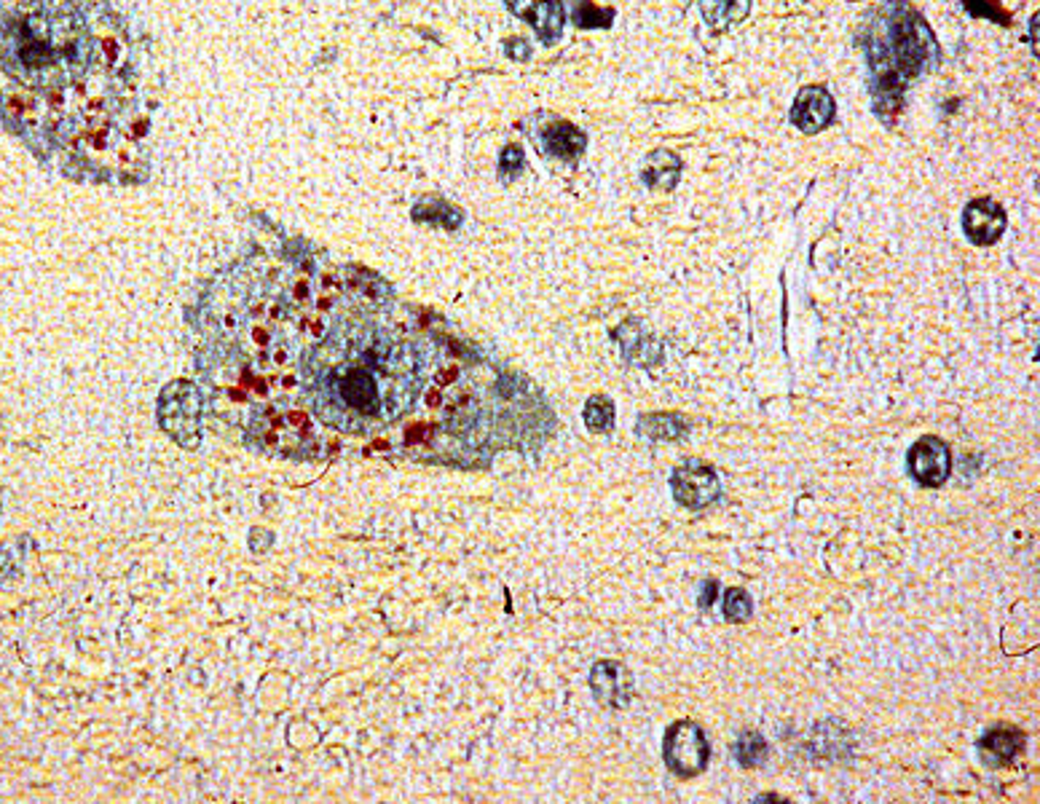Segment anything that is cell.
<instances>
[{
	"mask_svg": "<svg viewBox=\"0 0 1040 804\" xmlns=\"http://www.w3.org/2000/svg\"><path fill=\"white\" fill-rule=\"evenodd\" d=\"M837 102L826 87H802L794 97L792 121L799 132L815 134L835 124Z\"/></svg>",
	"mask_w": 1040,
	"mask_h": 804,
	"instance_id": "obj_7",
	"label": "cell"
},
{
	"mask_svg": "<svg viewBox=\"0 0 1040 804\" xmlns=\"http://www.w3.org/2000/svg\"><path fill=\"white\" fill-rule=\"evenodd\" d=\"M590 692L606 708H628L634 700V673L617 660H599L590 670Z\"/></svg>",
	"mask_w": 1040,
	"mask_h": 804,
	"instance_id": "obj_6",
	"label": "cell"
},
{
	"mask_svg": "<svg viewBox=\"0 0 1040 804\" xmlns=\"http://www.w3.org/2000/svg\"><path fill=\"white\" fill-rule=\"evenodd\" d=\"M427 405H429V407L440 405V389H432V392L427 394Z\"/></svg>",
	"mask_w": 1040,
	"mask_h": 804,
	"instance_id": "obj_24",
	"label": "cell"
},
{
	"mask_svg": "<svg viewBox=\"0 0 1040 804\" xmlns=\"http://www.w3.org/2000/svg\"><path fill=\"white\" fill-rule=\"evenodd\" d=\"M582 418H585V426L593 435H610L614 429V402L606 394H593L585 402Z\"/></svg>",
	"mask_w": 1040,
	"mask_h": 804,
	"instance_id": "obj_17",
	"label": "cell"
},
{
	"mask_svg": "<svg viewBox=\"0 0 1040 804\" xmlns=\"http://www.w3.org/2000/svg\"><path fill=\"white\" fill-rule=\"evenodd\" d=\"M636 432L647 440L673 443L690 432V422L681 413H644V416H638Z\"/></svg>",
	"mask_w": 1040,
	"mask_h": 804,
	"instance_id": "obj_14",
	"label": "cell"
},
{
	"mask_svg": "<svg viewBox=\"0 0 1040 804\" xmlns=\"http://www.w3.org/2000/svg\"><path fill=\"white\" fill-rule=\"evenodd\" d=\"M673 499L686 510H703L719 499L722 485L716 469L701 459H690L686 465L673 469L671 474Z\"/></svg>",
	"mask_w": 1040,
	"mask_h": 804,
	"instance_id": "obj_4",
	"label": "cell"
},
{
	"mask_svg": "<svg viewBox=\"0 0 1040 804\" xmlns=\"http://www.w3.org/2000/svg\"><path fill=\"white\" fill-rule=\"evenodd\" d=\"M510 9L534 24L545 44H556L563 30L561 0H510Z\"/></svg>",
	"mask_w": 1040,
	"mask_h": 804,
	"instance_id": "obj_11",
	"label": "cell"
},
{
	"mask_svg": "<svg viewBox=\"0 0 1040 804\" xmlns=\"http://www.w3.org/2000/svg\"><path fill=\"white\" fill-rule=\"evenodd\" d=\"M906 472L922 489H939L952 472L950 446L941 437H920L906 454Z\"/></svg>",
	"mask_w": 1040,
	"mask_h": 804,
	"instance_id": "obj_5",
	"label": "cell"
},
{
	"mask_svg": "<svg viewBox=\"0 0 1040 804\" xmlns=\"http://www.w3.org/2000/svg\"><path fill=\"white\" fill-rule=\"evenodd\" d=\"M751 614H753L751 595H748L743 588H729L727 593H724V617H727L729 623H735V625L748 623Z\"/></svg>",
	"mask_w": 1040,
	"mask_h": 804,
	"instance_id": "obj_19",
	"label": "cell"
},
{
	"mask_svg": "<svg viewBox=\"0 0 1040 804\" xmlns=\"http://www.w3.org/2000/svg\"><path fill=\"white\" fill-rule=\"evenodd\" d=\"M716 590H719V582H716V580H703L701 582V595H697V601H701V608L714 606Z\"/></svg>",
	"mask_w": 1040,
	"mask_h": 804,
	"instance_id": "obj_22",
	"label": "cell"
},
{
	"mask_svg": "<svg viewBox=\"0 0 1040 804\" xmlns=\"http://www.w3.org/2000/svg\"><path fill=\"white\" fill-rule=\"evenodd\" d=\"M521 169H523V150L515 148V145H510V148L502 154V172L507 175V178H513V175H518Z\"/></svg>",
	"mask_w": 1040,
	"mask_h": 804,
	"instance_id": "obj_21",
	"label": "cell"
},
{
	"mask_svg": "<svg viewBox=\"0 0 1040 804\" xmlns=\"http://www.w3.org/2000/svg\"><path fill=\"white\" fill-rule=\"evenodd\" d=\"M662 759L676 778H697L711 761V746L703 727L695 722H673L662 737Z\"/></svg>",
	"mask_w": 1040,
	"mask_h": 804,
	"instance_id": "obj_3",
	"label": "cell"
},
{
	"mask_svg": "<svg viewBox=\"0 0 1040 804\" xmlns=\"http://www.w3.org/2000/svg\"><path fill=\"white\" fill-rule=\"evenodd\" d=\"M735 759H738V764L746 767V770L762 767L764 761H768V742H764V737L753 733V729L740 735L738 742H735Z\"/></svg>",
	"mask_w": 1040,
	"mask_h": 804,
	"instance_id": "obj_18",
	"label": "cell"
},
{
	"mask_svg": "<svg viewBox=\"0 0 1040 804\" xmlns=\"http://www.w3.org/2000/svg\"><path fill=\"white\" fill-rule=\"evenodd\" d=\"M963 5L973 20H989L1003 24V27L1011 24V14L997 0H963Z\"/></svg>",
	"mask_w": 1040,
	"mask_h": 804,
	"instance_id": "obj_20",
	"label": "cell"
},
{
	"mask_svg": "<svg viewBox=\"0 0 1040 804\" xmlns=\"http://www.w3.org/2000/svg\"><path fill=\"white\" fill-rule=\"evenodd\" d=\"M681 169H684V161H681L679 154H673V150H666V148H657L644 158L641 180L649 191L671 193L673 188L679 186Z\"/></svg>",
	"mask_w": 1040,
	"mask_h": 804,
	"instance_id": "obj_13",
	"label": "cell"
},
{
	"mask_svg": "<svg viewBox=\"0 0 1040 804\" xmlns=\"http://www.w3.org/2000/svg\"><path fill=\"white\" fill-rule=\"evenodd\" d=\"M1008 215L995 199H973L963 212V231L971 245L989 247L1006 234Z\"/></svg>",
	"mask_w": 1040,
	"mask_h": 804,
	"instance_id": "obj_8",
	"label": "cell"
},
{
	"mask_svg": "<svg viewBox=\"0 0 1040 804\" xmlns=\"http://www.w3.org/2000/svg\"><path fill=\"white\" fill-rule=\"evenodd\" d=\"M539 145L547 156H556L561 161H577L588 148V134L580 126L569 124L563 119H550L537 134Z\"/></svg>",
	"mask_w": 1040,
	"mask_h": 804,
	"instance_id": "obj_9",
	"label": "cell"
},
{
	"mask_svg": "<svg viewBox=\"0 0 1040 804\" xmlns=\"http://www.w3.org/2000/svg\"><path fill=\"white\" fill-rule=\"evenodd\" d=\"M753 0H701V14L711 33H724L735 24L746 22Z\"/></svg>",
	"mask_w": 1040,
	"mask_h": 804,
	"instance_id": "obj_15",
	"label": "cell"
},
{
	"mask_svg": "<svg viewBox=\"0 0 1040 804\" xmlns=\"http://www.w3.org/2000/svg\"><path fill=\"white\" fill-rule=\"evenodd\" d=\"M1025 742L1027 735L1017 727H993L979 740V751H982V759L989 767L1000 770V767H1008L1025 751Z\"/></svg>",
	"mask_w": 1040,
	"mask_h": 804,
	"instance_id": "obj_12",
	"label": "cell"
},
{
	"mask_svg": "<svg viewBox=\"0 0 1040 804\" xmlns=\"http://www.w3.org/2000/svg\"><path fill=\"white\" fill-rule=\"evenodd\" d=\"M614 338L619 340V349H623V357L628 359L630 365L636 368H655V365L662 362V346L641 327V322L630 320L625 322L623 327L614 331Z\"/></svg>",
	"mask_w": 1040,
	"mask_h": 804,
	"instance_id": "obj_10",
	"label": "cell"
},
{
	"mask_svg": "<svg viewBox=\"0 0 1040 804\" xmlns=\"http://www.w3.org/2000/svg\"><path fill=\"white\" fill-rule=\"evenodd\" d=\"M290 424H306V413L293 411V413H290Z\"/></svg>",
	"mask_w": 1040,
	"mask_h": 804,
	"instance_id": "obj_25",
	"label": "cell"
},
{
	"mask_svg": "<svg viewBox=\"0 0 1040 804\" xmlns=\"http://www.w3.org/2000/svg\"><path fill=\"white\" fill-rule=\"evenodd\" d=\"M0 115L65 169L135 172V52L105 0H0Z\"/></svg>",
	"mask_w": 1040,
	"mask_h": 804,
	"instance_id": "obj_1",
	"label": "cell"
},
{
	"mask_svg": "<svg viewBox=\"0 0 1040 804\" xmlns=\"http://www.w3.org/2000/svg\"><path fill=\"white\" fill-rule=\"evenodd\" d=\"M566 5H569L571 22L582 30H606L617 16V11L601 9L593 0H566Z\"/></svg>",
	"mask_w": 1040,
	"mask_h": 804,
	"instance_id": "obj_16",
	"label": "cell"
},
{
	"mask_svg": "<svg viewBox=\"0 0 1040 804\" xmlns=\"http://www.w3.org/2000/svg\"><path fill=\"white\" fill-rule=\"evenodd\" d=\"M874 113L893 126L904 111V91L939 65V41L909 0H885L863 30Z\"/></svg>",
	"mask_w": 1040,
	"mask_h": 804,
	"instance_id": "obj_2",
	"label": "cell"
},
{
	"mask_svg": "<svg viewBox=\"0 0 1040 804\" xmlns=\"http://www.w3.org/2000/svg\"><path fill=\"white\" fill-rule=\"evenodd\" d=\"M456 376H459V368H456V365H451V368H446V370H440V373H437V389H446L448 383L456 381Z\"/></svg>",
	"mask_w": 1040,
	"mask_h": 804,
	"instance_id": "obj_23",
	"label": "cell"
}]
</instances>
